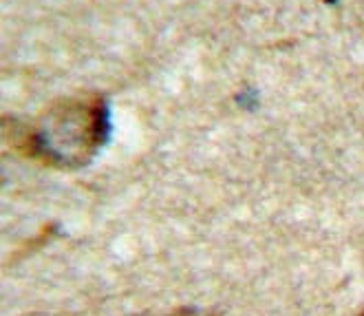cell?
Here are the masks:
<instances>
[{
	"instance_id": "1",
	"label": "cell",
	"mask_w": 364,
	"mask_h": 316,
	"mask_svg": "<svg viewBox=\"0 0 364 316\" xmlns=\"http://www.w3.org/2000/svg\"><path fill=\"white\" fill-rule=\"evenodd\" d=\"M109 135V111L100 98H73L40 117L29 151L51 166L77 168L93 159Z\"/></svg>"
},
{
	"instance_id": "2",
	"label": "cell",
	"mask_w": 364,
	"mask_h": 316,
	"mask_svg": "<svg viewBox=\"0 0 364 316\" xmlns=\"http://www.w3.org/2000/svg\"><path fill=\"white\" fill-rule=\"evenodd\" d=\"M360 316H364V314H360Z\"/></svg>"
}]
</instances>
